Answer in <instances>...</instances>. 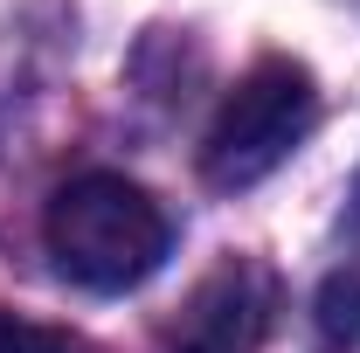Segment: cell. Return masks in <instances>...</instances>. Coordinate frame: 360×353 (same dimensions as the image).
I'll list each match as a JSON object with an SVG mask.
<instances>
[{
    "mask_svg": "<svg viewBox=\"0 0 360 353\" xmlns=\"http://www.w3.org/2000/svg\"><path fill=\"white\" fill-rule=\"evenodd\" d=\"M42 243L56 270L70 284H84L97 298L139 291L174 250V222L167 208L125 174H77L49 194L42 215Z\"/></svg>",
    "mask_w": 360,
    "mask_h": 353,
    "instance_id": "cell-1",
    "label": "cell"
},
{
    "mask_svg": "<svg viewBox=\"0 0 360 353\" xmlns=\"http://www.w3.org/2000/svg\"><path fill=\"white\" fill-rule=\"evenodd\" d=\"M0 353H90V347L63 326H35V319H14L0 305Z\"/></svg>",
    "mask_w": 360,
    "mask_h": 353,
    "instance_id": "cell-5",
    "label": "cell"
},
{
    "mask_svg": "<svg viewBox=\"0 0 360 353\" xmlns=\"http://www.w3.org/2000/svg\"><path fill=\"white\" fill-rule=\"evenodd\" d=\"M312 125H319L312 70L291 63V56H264L215 104L208 139H201V174L215 180V187H257L264 174H277L305 146Z\"/></svg>",
    "mask_w": 360,
    "mask_h": 353,
    "instance_id": "cell-2",
    "label": "cell"
},
{
    "mask_svg": "<svg viewBox=\"0 0 360 353\" xmlns=\"http://www.w3.org/2000/svg\"><path fill=\"white\" fill-rule=\"evenodd\" d=\"M347 229H354V243H360V187H354V208H347Z\"/></svg>",
    "mask_w": 360,
    "mask_h": 353,
    "instance_id": "cell-6",
    "label": "cell"
},
{
    "mask_svg": "<svg viewBox=\"0 0 360 353\" xmlns=\"http://www.w3.org/2000/svg\"><path fill=\"white\" fill-rule=\"evenodd\" d=\"M270 333V277L257 264L208 270L174 319V353H257Z\"/></svg>",
    "mask_w": 360,
    "mask_h": 353,
    "instance_id": "cell-3",
    "label": "cell"
},
{
    "mask_svg": "<svg viewBox=\"0 0 360 353\" xmlns=\"http://www.w3.org/2000/svg\"><path fill=\"white\" fill-rule=\"evenodd\" d=\"M319 333L340 347V340H360V270H333L326 291H319Z\"/></svg>",
    "mask_w": 360,
    "mask_h": 353,
    "instance_id": "cell-4",
    "label": "cell"
}]
</instances>
